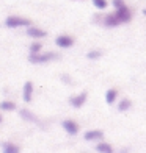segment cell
I'll return each mask as SVG.
<instances>
[{
    "mask_svg": "<svg viewBox=\"0 0 146 153\" xmlns=\"http://www.w3.org/2000/svg\"><path fill=\"white\" fill-rule=\"evenodd\" d=\"M115 14L118 16V19H120L123 24L129 22V20L132 19V13H130V10L127 8V6H123V8H118Z\"/></svg>",
    "mask_w": 146,
    "mask_h": 153,
    "instance_id": "cell-7",
    "label": "cell"
},
{
    "mask_svg": "<svg viewBox=\"0 0 146 153\" xmlns=\"http://www.w3.org/2000/svg\"><path fill=\"white\" fill-rule=\"evenodd\" d=\"M116 97H118V91L116 89H108L107 94H105V102L108 105H112V103L116 102Z\"/></svg>",
    "mask_w": 146,
    "mask_h": 153,
    "instance_id": "cell-14",
    "label": "cell"
},
{
    "mask_svg": "<svg viewBox=\"0 0 146 153\" xmlns=\"http://www.w3.org/2000/svg\"><path fill=\"white\" fill-rule=\"evenodd\" d=\"M27 34H29L30 38H33V39H41V38L47 36V33L44 30H41L39 27H33V25L27 27Z\"/></svg>",
    "mask_w": 146,
    "mask_h": 153,
    "instance_id": "cell-6",
    "label": "cell"
},
{
    "mask_svg": "<svg viewBox=\"0 0 146 153\" xmlns=\"http://www.w3.org/2000/svg\"><path fill=\"white\" fill-rule=\"evenodd\" d=\"M83 137H85V141H99L104 137V133L101 130H90L83 134Z\"/></svg>",
    "mask_w": 146,
    "mask_h": 153,
    "instance_id": "cell-10",
    "label": "cell"
},
{
    "mask_svg": "<svg viewBox=\"0 0 146 153\" xmlns=\"http://www.w3.org/2000/svg\"><path fill=\"white\" fill-rule=\"evenodd\" d=\"M101 56H102V52H99V50H91V52L87 53V58L88 59H97V58H101Z\"/></svg>",
    "mask_w": 146,
    "mask_h": 153,
    "instance_id": "cell-19",
    "label": "cell"
},
{
    "mask_svg": "<svg viewBox=\"0 0 146 153\" xmlns=\"http://www.w3.org/2000/svg\"><path fill=\"white\" fill-rule=\"evenodd\" d=\"M33 92H35L33 83L32 81H25L24 83V88H22V99H24V102L30 103L32 99H33Z\"/></svg>",
    "mask_w": 146,
    "mask_h": 153,
    "instance_id": "cell-5",
    "label": "cell"
},
{
    "mask_svg": "<svg viewBox=\"0 0 146 153\" xmlns=\"http://www.w3.org/2000/svg\"><path fill=\"white\" fill-rule=\"evenodd\" d=\"M0 109L2 111H14L16 103L11 102V100H3V102H0Z\"/></svg>",
    "mask_w": 146,
    "mask_h": 153,
    "instance_id": "cell-15",
    "label": "cell"
},
{
    "mask_svg": "<svg viewBox=\"0 0 146 153\" xmlns=\"http://www.w3.org/2000/svg\"><path fill=\"white\" fill-rule=\"evenodd\" d=\"M41 50H43V44L38 42V41H35V42H32V45H30V55L41 53Z\"/></svg>",
    "mask_w": 146,
    "mask_h": 153,
    "instance_id": "cell-17",
    "label": "cell"
},
{
    "mask_svg": "<svg viewBox=\"0 0 146 153\" xmlns=\"http://www.w3.org/2000/svg\"><path fill=\"white\" fill-rule=\"evenodd\" d=\"M58 55L53 53V52H47V53H35V55H30L29 56V61L32 64H46V62L52 61V59H57Z\"/></svg>",
    "mask_w": 146,
    "mask_h": 153,
    "instance_id": "cell-2",
    "label": "cell"
},
{
    "mask_svg": "<svg viewBox=\"0 0 146 153\" xmlns=\"http://www.w3.org/2000/svg\"><path fill=\"white\" fill-rule=\"evenodd\" d=\"M96 150L99 152V153H115L113 147L110 144H107V142H99V144L96 145Z\"/></svg>",
    "mask_w": 146,
    "mask_h": 153,
    "instance_id": "cell-13",
    "label": "cell"
},
{
    "mask_svg": "<svg viewBox=\"0 0 146 153\" xmlns=\"http://www.w3.org/2000/svg\"><path fill=\"white\" fill-rule=\"evenodd\" d=\"M93 5L97 10H105L108 3H107V0H93Z\"/></svg>",
    "mask_w": 146,
    "mask_h": 153,
    "instance_id": "cell-18",
    "label": "cell"
},
{
    "mask_svg": "<svg viewBox=\"0 0 146 153\" xmlns=\"http://www.w3.org/2000/svg\"><path fill=\"white\" fill-rule=\"evenodd\" d=\"M63 128L66 130V133L68 134H71V136H74V134H77L79 133V125L75 123L74 120H71V119H66V120H63Z\"/></svg>",
    "mask_w": 146,
    "mask_h": 153,
    "instance_id": "cell-8",
    "label": "cell"
},
{
    "mask_svg": "<svg viewBox=\"0 0 146 153\" xmlns=\"http://www.w3.org/2000/svg\"><path fill=\"white\" fill-rule=\"evenodd\" d=\"M0 123H2V114H0Z\"/></svg>",
    "mask_w": 146,
    "mask_h": 153,
    "instance_id": "cell-21",
    "label": "cell"
},
{
    "mask_svg": "<svg viewBox=\"0 0 146 153\" xmlns=\"http://www.w3.org/2000/svg\"><path fill=\"white\" fill-rule=\"evenodd\" d=\"M2 152L3 153H20V147L14 142H3L2 144Z\"/></svg>",
    "mask_w": 146,
    "mask_h": 153,
    "instance_id": "cell-11",
    "label": "cell"
},
{
    "mask_svg": "<svg viewBox=\"0 0 146 153\" xmlns=\"http://www.w3.org/2000/svg\"><path fill=\"white\" fill-rule=\"evenodd\" d=\"M113 6L118 10V8H123V6H126V3H124V0H113Z\"/></svg>",
    "mask_w": 146,
    "mask_h": 153,
    "instance_id": "cell-20",
    "label": "cell"
},
{
    "mask_svg": "<svg viewBox=\"0 0 146 153\" xmlns=\"http://www.w3.org/2000/svg\"><path fill=\"white\" fill-rule=\"evenodd\" d=\"M87 99H88V92L87 91H82L80 94L71 97V99H69V103H71L74 108H82L83 105H85Z\"/></svg>",
    "mask_w": 146,
    "mask_h": 153,
    "instance_id": "cell-3",
    "label": "cell"
},
{
    "mask_svg": "<svg viewBox=\"0 0 146 153\" xmlns=\"http://www.w3.org/2000/svg\"><path fill=\"white\" fill-rule=\"evenodd\" d=\"M20 117H22V119H25V120H29V122H39L38 120V117L35 116L32 111H29V109H20Z\"/></svg>",
    "mask_w": 146,
    "mask_h": 153,
    "instance_id": "cell-12",
    "label": "cell"
},
{
    "mask_svg": "<svg viewBox=\"0 0 146 153\" xmlns=\"http://www.w3.org/2000/svg\"><path fill=\"white\" fill-rule=\"evenodd\" d=\"M5 25L8 28H20V27H30L32 25V20L27 19V17H22V16H8L5 19Z\"/></svg>",
    "mask_w": 146,
    "mask_h": 153,
    "instance_id": "cell-1",
    "label": "cell"
},
{
    "mask_svg": "<svg viewBox=\"0 0 146 153\" xmlns=\"http://www.w3.org/2000/svg\"><path fill=\"white\" fill-rule=\"evenodd\" d=\"M55 44H57L60 48H69L74 45V38L68 36V34H60V36L55 39Z\"/></svg>",
    "mask_w": 146,
    "mask_h": 153,
    "instance_id": "cell-4",
    "label": "cell"
},
{
    "mask_svg": "<svg viewBox=\"0 0 146 153\" xmlns=\"http://www.w3.org/2000/svg\"><path fill=\"white\" fill-rule=\"evenodd\" d=\"M130 106H132L130 100H127V99H123L120 103H118V111H121V113H124V111H127Z\"/></svg>",
    "mask_w": 146,
    "mask_h": 153,
    "instance_id": "cell-16",
    "label": "cell"
},
{
    "mask_svg": "<svg viewBox=\"0 0 146 153\" xmlns=\"http://www.w3.org/2000/svg\"><path fill=\"white\" fill-rule=\"evenodd\" d=\"M123 22L120 19H118V16L115 14H108V16H105V19H104V25L105 27H108V28H115V27H118V25H121Z\"/></svg>",
    "mask_w": 146,
    "mask_h": 153,
    "instance_id": "cell-9",
    "label": "cell"
}]
</instances>
